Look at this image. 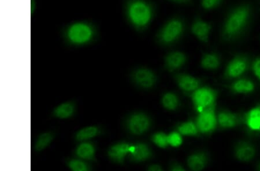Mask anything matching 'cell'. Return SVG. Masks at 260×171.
Listing matches in <instances>:
<instances>
[{"label": "cell", "mask_w": 260, "mask_h": 171, "mask_svg": "<svg viewBox=\"0 0 260 171\" xmlns=\"http://www.w3.org/2000/svg\"><path fill=\"white\" fill-rule=\"evenodd\" d=\"M60 35L67 47L81 48L97 41L99 31L93 21L80 19L72 21L62 26L60 30Z\"/></svg>", "instance_id": "6da1fadb"}, {"label": "cell", "mask_w": 260, "mask_h": 171, "mask_svg": "<svg viewBox=\"0 0 260 171\" xmlns=\"http://www.w3.org/2000/svg\"><path fill=\"white\" fill-rule=\"evenodd\" d=\"M124 13L128 23L140 31L149 26L153 18V10L145 0H125Z\"/></svg>", "instance_id": "7a4b0ae2"}, {"label": "cell", "mask_w": 260, "mask_h": 171, "mask_svg": "<svg viewBox=\"0 0 260 171\" xmlns=\"http://www.w3.org/2000/svg\"><path fill=\"white\" fill-rule=\"evenodd\" d=\"M250 9L247 6L236 8L230 14L223 28V36L226 39H232L244 30L250 17Z\"/></svg>", "instance_id": "3957f363"}, {"label": "cell", "mask_w": 260, "mask_h": 171, "mask_svg": "<svg viewBox=\"0 0 260 171\" xmlns=\"http://www.w3.org/2000/svg\"><path fill=\"white\" fill-rule=\"evenodd\" d=\"M184 24L178 18L171 19L158 33L157 39L162 45H169L175 42L183 34Z\"/></svg>", "instance_id": "277c9868"}, {"label": "cell", "mask_w": 260, "mask_h": 171, "mask_svg": "<svg viewBox=\"0 0 260 171\" xmlns=\"http://www.w3.org/2000/svg\"><path fill=\"white\" fill-rule=\"evenodd\" d=\"M124 124L130 134L140 136L149 131L152 123L148 115L138 112L129 115L125 118Z\"/></svg>", "instance_id": "5b68a950"}, {"label": "cell", "mask_w": 260, "mask_h": 171, "mask_svg": "<svg viewBox=\"0 0 260 171\" xmlns=\"http://www.w3.org/2000/svg\"><path fill=\"white\" fill-rule=\"evenodd\" d=\"M217 93L211 88H199L192 94V101L199 112L215 106Z\"/></svg>", "instance_id": "8992f818"}, {"label": "cell", "mask_w": 260, "mask_h": 171, "mask_svg": "<svg viewBox=\"0 0 260 171\" xmlns=\"http://www.w3.org/2000/svg\"><path fill=\"white\" fill-rule=\"evenodd\" d=\"M196 124L199 132L204 134H208L215 131L218 124L215 106L199 112Z\"/></svg>", "instance_id": "52a82bcc"}, {"label": "cell", "mask_w": 260, "mask_h": 171, "mask_svg": "<svg viewBox=\"0 0 260 171\" xmlns=\"http://www.w3.org/2000/svg\"><path fill=\"white\" fill-rule=\"evenodd\" d=\"M131 77L137 86L144 89H151L156 84L157 80L156 74L152 70L145 68L134 70Z\"/></svg>", "instance_id": "ba28073f"}, {"label": "cell", "mask_w": 260, "mask_h": 171, "mask_svg": "<svg viewBox=\"0 0 260 171\" xmlns=\"http://www.w3.org/2000/svg\"><path fill=\"white\" fill-rule=\"evenodd\" d=\"M97 151V145L93 141H83L77 144L73 150V155L93 164L98 162Z\"/></svg>", "instance_id": "9c48e42d"}, {"label": "cell", "mask_w": 260, "mask_h": 171, "mask_svg": "<svg viewBox=\"0 0 260 171\" xmlns=\"http://www.w3.org/2000/svg\"><path fill=\"white\" fill-rule=\"evenodd\" d=\"M78 105L74 100L62 102L52 111V117L60 120H68L75 117L77 114Z\"/></svg>", "instance_id": "30bf717a"}, {"label": "cell", "mask_w": 260, "mask_h": 171, "mask_svg": "<svg viewBox=\"0 0 260 171\" xmlns=\"http://www.w3.org/2000/svg\"><path fill=\"white\" fill-rule=\"evenodd\" d=\"M130 146L131 144L126 142H119L113 144L108 149L107 156L112 162L123 164L129 153Z\"/></svg>", "instance_id": "8fae6325"}, {"label": "cell", "mask_w": 260, "mask_h": 171, "mask_svg": "<svg viewBox=\"0 0 260 171\" xmlns=\"http://www.w3.org/2000/svg\"><path fill=\"white\" fill-rule=\"evenodd\" d=\"M104 129L100 125H89L79 129L73 136L75 143L77 144L81 142L90 141L95 137L102 135Z\"/></svg>", "instance_id": "7c38bea8"}, {"label": "cell", "mask_w": 260, "mask_h": 171, "mask_svg": "<svg viewBox=\"0 0 260 171\" xmlns=\"http://www.w3.org/2000/svg\"><path fill=\"white\" fill-rule=\"evenodd\" d=\"M248 61L244 57L238 56L231 61L226 68L225 76L229 78H237L248 68Z\"/></svg>", "instance_id": "4fadbf2b"}, {"label": "cell", "mask_w": 260, "mask_h": 171, "mask_svg": "<svg viewBox=\"0 0 260 171\" xmlns=\"http://www.w3.org/2000/svg\"><path fill=\"white\" fill-rule=\"evenodd\" d=\"M175 79L180 89L187 93H193L199 89L201 85L199 79L187 74H178L175 76Z\"/></svg>", "instance_id": "5bb4252c"}, {"label": "cell", "mask_w": 260, "mask_h": 171, "mask_svg": "<svg viewBox=\"0 0 260 171\" xmlns=\"http://www.w3.org/2000/svg\"><path fill=\"white\" fill-rule=\"evenodd\" d=\"M212 30V25L200 18L197 19L192 25L191 31L200 40L207 43Z\"/></svg>", "instance_id": "9a60e30c"}, {"label": "cell", "mask_w": 260, "mask_h": 171, "mask_svg": "<svg viewBox=\"0 0 260 171\" xmlns=\"http://www.w3.org/2000/svg\"><path fill=\"white\" fill-rule=\"evenodd\" d=\"M187 57L184 53L180 52H173L165 58L166 68L170 72H174L181 68L186 64Z\"/></svg>", "instance_id": "2e32d148"}, {"label": "cell", "mask_w": 260, "mask_h": 171, "mask_svg": "<svg viewBox=\"0 0 260 171\" xmlns=\"http://www.w3.org/2000/svg\"><path fill=\"white\" fill-rule=\"evenodd\" d=\"M57 133L55 131H48L41 133L35 141L34 145V150L37 153L42 152L49 148L54 140Z\"/></svg>", "instance_id": "e0dca14e"}, {"label": "cell", "mask_w": 260, "mask_h": 171, "mask_svg": "<svg viewBox=\"0 0 260 171\" xmlns=\"http://www.w3.org/2000/svg\"><path fill=\"white\" fill-rule=\"evenodd\" d=\"M152 150L149 146L144 143H137L135 144L134 151L129 154L128 157L130 161L134 162H140L148 160L152 157Z\"/></svg>", "instance_id": "ac0fdd59"}, {"label": "cell", "mask_w": 260, "mask_h": 171, "mask_svg": "<svg viewBox=\"0 0 260 171\" xmlns=\"http://www.w3.org/2000/svg\"><path fill=\"white\" fill-rule=\"evenodd\" d=\"M217 123L223 129H231L238 126L240 119L237 114L229 111H221L217 116Z\"/></svg>", "instance_id": "d6986e66"}, {"label": "cell", "mask_w": 260, "mask_h": 171, "mask_svg": "<svg viewBox=\"0 0 260 171\" xmlns=\"http://www.w3.org/2000/svg\"><path fill=\"white\" fill-rule=\"evenodd\" d=\"M65 164L71 171H91L94 169L91 162L73 155L66 158Z\"/></svg>", "instance_id": "ffe728a7"}, {"label": "cell", "mask_w": 260, "mask_h": 171, "mask_svg": "<svg viewBox=\"0 0 260 171\" xmlns=\"http://www.w3.org/2000/svg\"><path fill=\"white\" fill-rule=\"evenodd\" d=\"M235 154L238 160L248 162L254 158L255 150L252 145L247 143H241L237 145Z\"/></svg>", "instance_id": "44dd1931"}, {"label": "cell", "mask_w": 260, "mask_h": 171, "mask_svg": "<svg viewBox=\"0 0 260 171\" xmlns=\"http://www.w3.org/2000/svg\"><path fill=\"white\" fill-rule=\"evenodd\" d=\"M208 162L207 154L204 152H197L192 154L188 158L187 164L189 168L193 170H201L205 168Z\"/></svg>", "instance_id": "7402d4cb"}, {"label": "cell", "mask_w": 260, "mask_h": 171, "mask_svg": "<svg viewBox=\"0 0 260 171\" xmlns=\"http://www.w3.org/2000/svg\"><path fill=\"white\" fill-rule=\"evenodd\" d=\"M245 121L250 130L260 131V105L253 108L247 112Z\"/></svg>", "instance_id": "603a6c76"}, {"label": "cell", "mask_w": 260, "mask_h": 171, "mask_svg": "<svg viewBox=\"0 0 260 171\" xmlns=\"http://www.w3.org/2000/svg\"><path fill=\"white\" fill-rule=\"evenodd\" d=\"M201 65L205 69L215 70L220 66V59L215 53L205 54L201 60Z\"/></svg>", "instance_id": "cb8c5ba5"}, {"label": "cell", "mask_w": 260, "mask_h": 171, "mask_svg": "<svg viewBox=\"0 0 260 171\" xmlns=\"http://www.w3.org/2000/svg\"><path fill=\"white\" fill-rule=\"evenodd\" d=\"M232 89L237 94H247L254 91V85L253 82L249 80L240 79L234 83Z\"/></svg>", "instance_id": "d4e9b609"}, {"label": "cell", "mask_w": 260, "mask_h": 171, "mask_svg": "<svg viewBox=\"0 0 260 171\" xmlns=\"http://www.w3.org/2000/svg\"><path fill=\"white\" fill-rule=\"evenodd\" d=\"M177 130L180 135L186 136H196L200 132L196 124L192 121H188L180 124Z\"/></svg>", "instance_id": "484cf974"}, {"label": "cell", "mask_w": 260, "mask_h": 171, "mask_svg": "<svg viewBox=\"0 0 260 171\" xmlns=\"http://www.w3.org/2000/svg\"><path fill=\"white\" fill-rule=\"evenodd\" d=\"M162 103L166 109L174 111L177 109L179 106V101L177 95L174 93H168L163 96Z\"/></svg>", "instance_id": "4316f807"}, {"label": "cell", "mask_w": 260, "mask_h": 171, "mask_svg": "<svg viewBox=\"0 0 260 171\" xmlns=\"http://www.w3.org/2000/svg\"><path fill=\"white\" fill-rule=\"evenodd\" d=\"M152 141L157 147L161 148H166L169 145L168 136L162 132L153 135L152 137Z\"/></svg>", "instance_id": "83f0119b"}, {"label": "cell", "mask_w": 260, "mask_h": 171, "mask_svg": "<svg viewBox=\"0 0 260 171\" xmlns=\"http://www.w3.org/2000/svg\"><path fill=\"white\" fill-rule=\"evenodd\" d=\"M169 144L172 147H178L182 144V138L179 132H173L168 135Z\"/></svg>", "instance_id": "f1b7e54d"}, {"label": "cell", "mask_w": 260, "mask_h": 171, "mask_svg": "<svg viewBox=\"0 0 260 171\" xmlns=\"http://www.w3.org/2000/svg\"><path fill=\"white\" fill-rule=\"evenodd\" d=\"M223 0H202V6L204 9L212 10L219 6Z\"/></svg>", "instance_id": "f546056e"}, {"label": "cell", "mask_w": 260, "mask_h": 171, "mask_svg": "<svg viewBox=\"0 0 260 171\" xmlns=\"http://www.w3.org/2000/svg\"><path fill=\"white\" fill-rule=\"evenodd\" d=\"M253 70L255 76L260 80V58L255 60L253 65Z\"/></svg>", "instance_id": "4dcf8cb0"}, {"label": "cell", "mask_w": 260, "mask_h": 171, "mask_svg": "<svg viewBox=\"0 0 260 171\" xmlns=\"http://www.w3.org/2000/svg\"><path fill=\"white\" fill-rule=\"evenodd\" d=\"M170 170L173 171H184L185 170V169L183 167L182 165L175 162V163H173L171 166Z\"/></svg>", "instance_id": "1f68e13d"}, {"label": "cell", "mask_w": 260, "mask_h": 171, "mask_svg": "<svg viewBox=\"0 0 260 171\" xmlns=\"http://www.w3.org/2000/svg\"><path fill=\"white\" fill-rule=\"evenodd\" d=\"M148 170L151 171H161L162 170V168L161 167V166L160 165L154 164L150 165L148 168Z\"/></svg>", "instance_id": "d6a6232c"}, {"label": "cell", "mask_w": 260, "mask_h": 171, "mask_svg": "<svg viewBox=\"0 0 260 171\" xmlns=\"http://www.w3.org/2000/svg\"><path fill=\"white\" fill-rule=\"evenodd\" d=\"M37 9V3L36 0H31V16L35 14Z\"/></svg>", "instance_id": "836d02e7"}, {"label": "cell", "mask_w": 260, "mask_h": 171, "mask_svg": "<svg viewBox=\"0 0 260 171\" xmlns=\"http://www.w3.org/2000/svg\"><path fill=\"white\" fill-rule=\"evenodd\" d=\"M171 1L179 4H188L190 3V0H171Z\"/></svg>", "instance_id": "e575fe53"}]
</instances>
